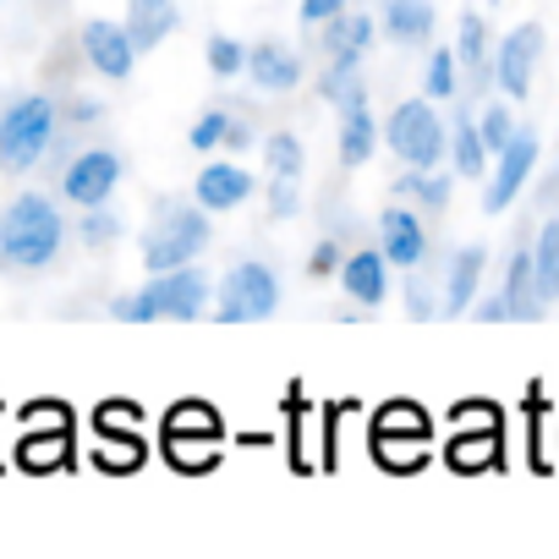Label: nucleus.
<instances>
[{
    "label": "nucleus",
    "mask_w": 559,
    "mask_h": 559,
    "mask_svg": "<svg viewBox=\"0 0 559 559\" xmlns=\"http://www.w3.org/2000/svg\"><path fill=\"white\" fill-rule=\"evenodd\" d=\"M0 252L23 269H45L56 252H61V214L50 198H17L0 219Z\"/></svg>",
    "instance_id": "1"
},
{
    "label": "nucleus",
    "mask_w": 559,
    "mask_h": 559,
    "mask_svg": "<svg viewBox=\"0 0 559 559\" xmlns=\"http://www.w3.org/2000/svg\"><path fill=\"white\" fill-rule=\"evenodd\" d=\"M203 302H209V280L181 263V269H165L143 297H121L116 302V319H127V324H154V319L187 324V319L203 313Z\"/></svg>",
    "instance_id": "2"
},
{
    "label": "nucleus",
    "mask_w": 559,
    "mask_h": 559,
    "mask_svg": "<svg viewBox=\"0 0 559 559\" xmlns=\"http://www.w3.org/2000/svg\"><path fill=\"white\" fill-rule=\"evenodd\" d=\"M50 138H56V105L45 94L17 99L7 116H0V165H7V170L39 165L50 154Z\"/></svg>",
    "instance_id": "3"
},
{
    "label": "nucleus",
    "mask_w": 559,
    "mask_h": 559,
    "mask_svg": "<svg viewBox=\"0 0 559 559\" xmlns=\"http://www.w3.org/2000/svg\"><path fill=\"white\" fill-rule=\"evenodd\" d=\"M203 241H209V219H203V209H159V219L148 225V236H143V263L154 269V274H165V269H181V263H192L198 252H203Z\"/></svg>",
    "instance_id": "4"
},
{
    "label": "nucleus",
    "mask_w": 559,
    "mask_h": 559,
    "mask_svg": "<svg viewBox=\"0 0 559 559\" xmlns=\"http://www.w3.org/2000/svg\"><path fill=\"white\" fill-rule=\"evenodd\" d=\"M280 308V286L263 263H236L219 286V324H258Z\"/></svg>",
    "instance_id": "5"
},
{
    "label": "nucleus",
    "mask_w": 559,
    "mask_h": 559,
    "mask_svg": "<svg viewBox=\"0 0 559 559\" xmlns=\"http://www.w3.org/2000/svg\"><path fill=\"white\" fill-rule=\"evenodd\" d=\"M390 148H395L406 165L433 170V165L444 159V121L433 116V105H423V99L401 105V110L390 116Z\"/></svg>",
    "instance_id": "6"
},
{
    "label": "nucleus",
    "mask_w": 559,
    "mask_h": 559,
    "mask_svg": "<svg viewBox=\"0 0 559 559\" xmlns=\"http://www.w3.org/2000/svg\"><path fill=\"white\" fill-rule=\"evenodd\" d=\"M165 450H170L181 466H203V461L219 450V423H214L203 406H176L170 423H165Z\"/></svg>",
    "instance_id": "7"
},
{
    "label": "nucleus",
    "mask_w": 559,
    "mask_h": 559,
    "mask_svg": "<svg viewBox=\"0 0 559 559\" xmlns=\"http://www.w3.org/2000/svg\"><path fill=\"white\" fill-rule=\"evenodd\" d=\"M532 165H537V132H515V138L499 148V170H493V181H488V192H483V209H488V214L510 209L515 192L526 187Z\"/></svg>",
    "instance_id": "8"
},
{
    "label": "nucleus",
    "mask_w": 559,
    "mask_h": 559,
    "mask_svg": "<svg viewBox=\"0 0 559 559\" xmlns=\"http://www.w3.org/2000/svg\"><path fill=\"white\" fill-rule=\"evenodd\" d=\"M116 181H121V159L110 148H94V154H83V159L67 165V198L83 203V209H99L116 192Z\"/></svg>",
    "instance_id": "9"
},
{
    "label": "nucleus",
    "mask_w": 559,
    "mask_h": 559,
    "mask_svg": "<svg viewBox=\"0 0 559 559\" xmlns=\"http://www.w3.org/2000/svg\"><path fill=\"white\" fill-rule=\"evenodd\" d=\"M537 56H543V28H537V23H521V28L499 45V88H504L510 99H526Z\"/></svg>",
    "instance_id": "10"
},
{
    "label": "nucleus",
    "mask_w": 559,
    "mask_h": 559,
    "mask_svg": "<svg viewBox=\"0 0 559 559\" xmlns=\"http://www.w3.org/2000/svg\"><path fill=\"white\" fill-rule=\"evenodd\" d=\"M83 50H88V61H94L105 78H127L132 61H138L132 34L116 28V23H88V28H83Z\"/></svg>",
    "instance_id": "11"
},
{
    "label": "nucleus",
    "mask_w": 559,
    "mask_h": 559,
    "mask_svg": "<svg viewBox=\"0 0 559 559\" xmlns=\"http://www.w3.org/2000/svg\"><path fill=\"white\" fill-rule=\"evenodd\" d=\"M379 230H384V263H401V269H417L423 263L428 236H423V219L412 209H390L379 219Z\"/></svg>",
    "instance_id": "12"
},
{
    "label": "nucleus",
    "mask_w": 559,
    "mask_h": 559,
    "mask_svg": "<svg viewBox=\"0 0 559 559\" xmlns=\"http://www.w3.org/2000/svg\"><path fill=\"white\" fill-rule=\"evenodd\" d=\"M247 198H252V176H247L241 165H209V170L198 176V209H209V214L236 209V203H247Z\"/></svg>",
    "instance_id": "13"
},
{
    "label": "nucleus",
    "mask_w": 559,
    "mask_h": 559,
    "mask_svg": "<svg viewBox=\"0 0 559 559\" xmlns=\"http://www.w3.org/2000/svg\"><path fill=\"white\" fill-rule=\"evenodd\" d=\"M241 67H247V72H252V83H258V88H269V94H286V88H297V83H302V67H297V56H292L286 45H258Z\"/></svg>",
    "instance_id": "14"
},
{
    "label": "nucleus",
    "mask_w": 559,
    "mask_h": 559,
    "mask_svg": "<svg viewBox=\"0 0 559 559\" xmlns=\"http://www.w3.org/2000/svg\"><path fill=\"white\" fill-rule=\"evenodd\" d=\"M341 286H346V297H352V302H362V308L384 302V286H390V274H384V252H352V258L341 263Z\"/></svg>",
    "instance_id": "15"
},
{
    "label": "nucleus",
    "mask_w": 559,
    "mask_h": 559,
    "mask_svg": "<svg viewBox=\"0 0 559 559\" xmlns=\"http://www.w3.org/2000/svg\"><path fill=\"white\" fill-rule=\"evenodd\" d=\"M504 308H510V319H521V324H532V319H543V302H537V280H532V252H515L510 258V274H504Z\"/></svg>",
    "instance_id": "16"
},
{
    "label": "nucleus",
    "mask_w": 559,
    "mask_h": 559,
    "mask_svg": "<svg viewBox=\"0 0 559 559\" xmlns=\"http://www.w3.org/2000/svg\"><path fill=\"white\" fill-rule=\"evenodd\" d=\"M176 28V0H132V12H127V34L138 50H154L165 34Z\"/></svg>",
    "instance_id": "17"
},
{
    "label": "nucleus",
    "mask_w": 559,
    "mask_h": 559,
    "mask_svg": "<svg viewBox=\"0 0 559 559\" xmlns=\"http://www.w3.org/2000/svg\"><path fill=\"white\" fill-rule=\"evenodd\" d=\"M373 143H379V127H373V116H368V99L346 105V110H341V159H346V165H368V159H373Z\"/></svg>",
    "instance_id": "18"
},
{
    "label": "nucleus",
    "mask_w": 559,
    "mask_h": 559,
    "mask_svg": "<svg viewBox=\"0 0 559 559\" xmlns=\"http://www.w3.org/2000/svg\"><path fill=\"white\" fill-rule=\"evenodd\" d=\"M368 39H373V23H368V17H346V12L330 17V39H324V45H330V56H335L341 72L357 67V56L368 50Z\"/></svg>",
    "instance_id": "19"
},
{
    "label": "nucleus",
    "mask_w": 559,
    "mask_h": 559,
    "mask_svg": "<svg viewBox=\"0 0 559 559\" xmlns=\"http://www.w3.org/2000/svg\"><path fill=\"white\" fill-rule=\"evenodd\" d=\"M532 280H537V302H554L559 297V219H543V230H537Z\"/></svg>",
    "instance_id": "20"
},
{
    "label": "nucleus",
    "mask_w": 559,
    "mask_h": 559,
    "mask_svg": "<svg viewBox=\"0 0 559 559\" xmlns=\"http://www.w3.org/2000/svg\"><path fill=\"white\" fill-rule=\"evenodd\" d=\"M384 28L401 45H423L433 34V7H428V0H390V7H384Z\"/></svg>",
    "instance_id": "21"
},
{
    "label": "nucleus",
    "mask_w": 559,
    "mask_h": 559,
    "mask_svg": "<svg viewBox=\"0 0 559 559\" xmlns=\"http://www.w3.org/2000/svg\"><path fill=\"white\" fill-rule=\"evenodd\" d=\"M483 263H488V252L483 247H461L455 252V263H450V313H466L472 308V297H477V280H483Z\"/></svg>",
    "instance_id": "22"
},
{
    "label": "nucleus",
    "mask_w": 559,
    "mask_h": 559,
    "mask_svg": "<svg viewBox=\"0 0 559 559\" xmlns=\"http://www.w3.org/2000/svg\"><path fill=\"white\" fill-rule=\"evenodd\" d=\"M263 154H269V170H274V181H297V176H302V143H297L292 132H274Z\"/></svg>",
    "instance_id": "23"
},
{
    "label": "nucleus",
    "mask_w": 559,
    "mask_h": 559,
    "mask_svg": "<svg viewBox=\"0 0 559 559\" xmlns=\"http://www.w3.org/2000/svg\"><path fill=\"white\" fill-rule=\"evenodd\" d=\"M455 170L461 176H483L488 170V148H483L472 121H455Z\"/></svg>",
    "instance_id": "24"
},
{
    "label": "nucleus",
    "mask_w": 559,
    "mask_h": 559,
    "mask_svg": "<svg viewBox=\"0 0 559 559\" xmlns=\"http://www.w3.org/2000/svg\"><path fill=\"white\" fill-rule=\"evenodd\" d=\"M483 56H488V28H483V17H477V12H466V17H461L455 61H461V67H472V72H483Z\"/></svg>",
    "instance_id": "25"
},
{
    "label": "nucleus",
    "mask_w": 559,
    "mask_h": 559,
    "mask_svg": "<svg viewBox=\"0 0 559 559\" xmlns=\"http://www.w3.org/2000/svg\"><path fill=\"white\" fill-rule=\"evenodd\" d=\"M477 138H483V148H488V154H499V148L515 138L510 110H504V105H488V110H483V121H477Z\"/></svg>",
    "instance_id": "26"
},
{
    "label": "nucleus",
    "mask_w": 559,
    "mask_h": 559,
    "mask_svg": "<svg viewBox=\"0 0 559 559\" xmlns=\"http://www.w3.org/2000/svg\"><path fill=\"white\" fill-rule=\"evenodd\" d=\"M493 450H499V433H493V428H483V433H477V444H472V439H461V444L450 450V461H455V466H488V461H493Z\"/></svg>",
    "instance_id": "27"
},
{
    "label": "nucleus",
    "mask_w": 559,
    "mask_h": 559,
    "mask_svg": "<svg viewBox=\"0 0 559 559\" xmlns=\"http://www.w3.org/2000/svg\"><path fill=\"white\" fill-rule=\"evenodd\" d=\"M428 94L433 99H450L455 94V50H433V61H428Z\"/></svg>",
    "instance_id": "28"
},
{
    "label": "nucleus",
    "mask_w": 559,
    "mask_h": 559,
    "mask_svg": "<svg viewBox=\"0 0 559 559\" xmlns=\"http://www.w3.org/2000/svg\"><path fill=\"white\" fill-rule=\"evenodd\" d=\"M241 61H247V50H241L236 39H209V67H214L219 78H236Z\"/></svg>",
    "instance_id": "29"
},
{
    "label": "nucleus",
    "mask_w": 559,
    "mask_h": 559,
    "mask_svg": "<svg viewBox=\"0 0 559 559\" xmlns=\"http://www.w3.org/2000/svg\"><path fill=\"white\" fill-rule=\"evenodd\" d=\"M225 127H230V121H225L219 110H209V116L192 127V148H214V143H225Z\"/></svg>",
    "instance_id": "30"
},
{
    "label": "nucleus",
    "mask_w": 559,
    "mask_h": 559,
    "mask_svg": "<svg viewBox=\"0 0 559 559\" xmlns=\"http://www.w3.org/2000/svg\"><path fill=\"white\" fill-rule=\"evenodd\" d=\"M406 192H417L423 203H433V209H444V198H450V181H428V176H406Z\"/></svg>",
    "instance_id": "31"
},
{
    "label": "nucleus",
    "mask_w": 559,
    "mask_h": 559,
    "mask_svg": "<svg viewBox=\"0 0 559 559\" xmlns=\"http://www.w3.org/2000/svg\"><path fill=\"white\" fill-rule=\"evenodd\" d=\"M110 236H116V219H110V214H88V219H83V241H88V247H105Z\"/></svg>",
    "instance_id": "32"
},
{
    "label": "nucleus",
    "mask_w": 559,
    "mask_h": 559,
    "mask_svg": "<svg viewBox=\"0 0 559 559\" xmlns=\"http://www.w3.org/2000/svg\"><path fill=\"white\" fill-rule=\"evenodd\" d=\"M335 12H346V0H302V23H330Z\"/></svg>",
    "instance_id": "33"
},
{
    "label": "nucleus",
    "mask_w": 559,
    "mask_h": 559,
    "mask_svg": "<svg viewBox=\"0 0 559 559\" xmlns=\"http://www.w3.org/2000/svg\"><path fill=\"white\" fill-rule=\"evenodd\" d=\"M269 203H274V214H297V192H292V181H274Z\"/></svg>",
    "instance_id": "34"
},
{
    "label": "nucleus",
    "mask_w": 559,
    "mask_h": 559,
    "mask_svg": "<svg viewBox=\"0 0 559 559\" xmlns=\"http://www.w3.org/2000/svg\"><path fill=\"white\" fill-rule=\"evenodd\" d=\"M406 302H412V319H433V302H428V286H417V280H412V292H406Z\"/></svg>",
    "instance_id": "35"
},
{
    "label": "nucleus",
    "mask_w": 559,
    "mask_h": 559,
    "mask_svg": "<svg viewBox=\"0 0 559 559\" xmlns=\"http://www.w3.org/2000/svg\"><path fill=\"white\" fill-rule=\"evenodd\" d=\"M510 319V308H504V297H488L483 308H477V324H504Z\"/></svg>",
    "instance_id": "36"
},
{
    "label": "nucleus",
    "mask_w": 559,
    "mask_h": 559,
    "mask_svg": "<svg viewBox=\"0 0 559 559\" xmlns=\"http://www.w3.org/2000/svg\"><path fill=\"white\" fill-rule=\"evenodd\" d=\"M335 263H341V252H335V241H324V247L313 252V274H330Z\"/></svg>",
    "instance_id": "37"
}]
</instances>
